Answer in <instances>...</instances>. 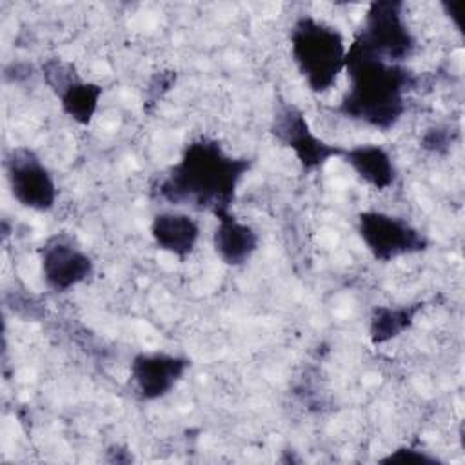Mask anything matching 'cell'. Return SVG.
I'll use <instances>...</instances> for the list:
<instances>
[{"label":"cell","mask_w":465,"mask_h":465,"mask_svg":"<svg viewBox=\"0 0 465 465\" xmlns=\"http://www.w3.org/2000/svg\"><path fill=\"white\" fill-rule=\"evenodd\" d=\"M191 358L165 351L136 352L129 363V383L142 401H156L171 394L191 369Z\"/></svg>","instance_id":"obj_10"},{"label":"cell","mask_w":465,"mask_h":465,"mask_svg":"<svg viewBox=\"0 0 465 465\" xmlns=\"http://www.w3.org/2000/svg\"><path fill=\"white\" fill-rule=\"evenodd\" d=\"M40 73L45 85L54 93L62 113L78 125L87 127L100 107L104 87L80 76L76 65L60 56L44 60Z\"/></svg>","instance_id":"obj_8"},{"label":"cell","mask_w":465,"mask_h":465,"mask_svg":"<svg viewBox=\"0 0 465 465\" xmlns=\"http://www.w3.org/2000/svg\"><path fill=\"white\" fill-rule=\"evenodd\" d=\"M149 234L156 249L183 262L194 252L202 229L198 220L189 213L160 211L149 223Z\"/></svg>","instance_id":"obj_12"},{"label":"cell","mask_w":465,"mask_h":465,"mask_svg":"<svg viewBox=\"0 0 465 465\" xmlns=\"http://www.w3.org/2000/svg\"><path fill=\"white\" fill-rule=\"evenodd\" d=\"M40 276L45 287L64 294L94 274V260L67 232H56L45 238L38 247Z\"/></svg>","instance_id":"obj_9"},{"label":"cell","mask_w":465,"mask_h":465,"mask_svg":"<svg viewBox=\"0 0 465 465\" xmlns=\"http://www.w3.org/2000/svg\"><path fill=\"white\" fill-rule=\"evenodd\" d=\"M252 158L236 156L211 136L191 140L153 185V194L174 207L211 213L232 211L238 189L252 169Z\"/></svg>","instance_id":"obj_1"},{"label":"cell","mask_w":465,"mask_h":465,"mask_svg":"<svg viewBox=\"0 0 465 465\" xmlns=\"http://www.w3.org/2000/svg\"><path fill=\"white\" fill-rule=\"evenodd\" d=\"M176 82V71H162V73H156L147 89H145V102H143V107L149 109L151 104H156L169 89H173Z\"/></svg>","instance_id":"obj_17"},{"label":"cell","mask_w":465,"mask_h":465,"mask_svg":"<svg viewBox=\"0 0 465 465\" xmlns=\"http://www.w3.org/2000/svg\"><path fill=\"white\" fill-rule=\"evenodd\" d=\"M11 196L25 209L47 213L56 205L58 185L44 160L25 145L7 151L4 160Z\"/></svg>","instance_id":"obj_7"},{"label":"cell","mask_w":465,"mask_h":465,"mask_svg":"<svg viewBox=\"0 0 465 465\" xmlns=\"http://www.w3.org/2000/svg\"><path fill=\"white\" fill-rule=\"evenodd\" d=\"M360 182L374 191H387L398 180V167L391 151L380 143L343 147L340 156Z\"/></svg>","instance_id":"obj_13"},{"label":"cell","mask_w":465,"mask_h":465,"mask_svg":"<svg viewBox=\"0 0 465 465\" xmlns=\"http://www.w3.org/2000/svg\"><path fill=\"white\" fill-rule=\"evenodd\" d=\"M356 232L367 252L381 263L420 254L430 247L429 236L420 227L403 216L380 209L360 211L356 214Z\"/></svg>","instance_id":"obj_5"},{"label":"cell","mask_w":465,"mask_h":465,"mask_svg":"<svg viewBox=\"0 0 465 465\" xmlns=\"http://www.w3.org/2000/svg\"><path fill=\"white\" fill-rule=\"evenodd\" d=\"M352 44L391 64H405L412 58L418 40L407 22L405 4L401 0L371 2Z\"/></svg>","instance_id":"obj_4"},{"label":"cell","mask_w":465,"mask_h":465,"mask_svg":"<svg viewBox=\"0 0 465 465\" xmlns=\"http://www.w3.org/2000/svg\"><path fill=\"white\" fill-rule=\"evenodd\" d=\"M378 463H385V465H392V463H400V465H445V461L432 454L430 450H425L418 445H400L392 450H389L385 456H381L378 460Z\"/></svg>","instance_id":"obj_15"},{"label":"cell","mask_w":465,"mask_h":465,"mask_svg":"<svg viewBox=\"0 0 465 465\" xmlns=\"http://www.w3.org/2000/svg\"><path fill=\"white\" fill-rule=\"evenodd\" d=\"M289 49L298 74L314 94L331 91L345 71L347 44L343 33L314 15H300L292 22Z\"/></svg>","instance_id":"obj_3"},{"label":"cell","mask_w":465,"mask_h":465,"mask_svg":"<svg viewBox=\"0 0 465 465\" xmlns=\"http://www.w3.org/2000/svg\"><path fill=\"white\" fill-rule=\"evenodd\" d=\"M454 140H456V131L450 125H432L423 133L420 145L427 153L445 154L452 147Z\"/></svg>","instance_id":"obj_16"},{"label":"cell","mask_w":465,"mask_h":465,"mask_svg":"<svg viewBox=\"0 0 465 465\" xmlns=\"http://www.w3.org/2000/svg\"><path fill=\"white\" fill-rule=\"evenodd\" d=\"M269 133L298 160L305 174L323 169L331 160L340 158L343 147L318 136L302 107L292 102H280L274 109Z\"/></svg>","instance_id":"obj_6"},{"label":"cell","mask_w":465,"mask_h":465,"mask_svg":"<svg viewBox=\"0 0 465 465\" xmlns=\"http://www.w3.org/2000/svg\"><path fill=\"white\" fill-rule=\"evenodd\" d=\"M427 307L425 300H416L400 305H376L369 314L367 336L378 347L405 334L416 322L418 314Z\"/></svg>","instance_id":"obj_14"},{"label":"cell","mask_w":465,"mask_h":465,"mask_svg":"<svg viewBox=\"0 0 465 465\" xmlns=\"http://www.w3.org/2000/svg\"><path fill=\"white\" fill-rule=\"evenodd\" d=\"M345 74L349 87L336 113L381 133L398 125L407 111V96L420 82L405 64L385 62L352 42L347 45Z\"/></svg>","instance_id":"obj_2"},{"label":"cell","mask_w":465,"mask_h":465,"mask_svg":"<svg viewBox=\"0 0 465 465\" xmlns=\"http://www.w3.org/2000/svg\"><path fill=\"white\" fill-rule=\"evenodd\" d=\"M441 9L447 15V18L454 24L456 31L463 33L465 27V0H443Z\"/></svg>","instance_id":"obj_18"},{"label":"cell","mask_w":465,"mask_h":465,"mask_svg":"<svg viewBox=\"0 0 465 465\" xmlns=\"http://www.w3.org/2000/svg\"><path fill=\"white\" fill-rule=\"evenodd\" d=\"M260 232L247 222L240 220L232 211L216 216L211 243L214 254L227 267L245 265L260 249Z\"/></svg>","instance_id":"obj_11"}]
</instances>
